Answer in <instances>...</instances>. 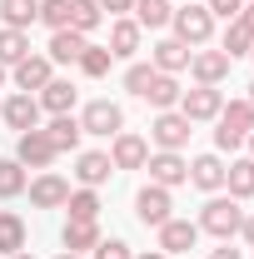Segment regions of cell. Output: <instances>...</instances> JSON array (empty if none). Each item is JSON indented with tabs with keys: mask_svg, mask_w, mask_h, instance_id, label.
I'll return each instance as SVG.
<instances>
[{
	"mask_svg": "<svg viewBox=\"0 0 254 259\" xmlns=\"http://www.w3.org/2000/svg\"><path fill=\"white\" fill-rule=\"evenodd\" d=\"M254 130V105L249 100H229L220 115H215V150L220 155H234Z\"/></svg>",
	"mask_w": 254,
	"mask_h": 259,
	"instance_id": "obj_1",
	"label": "cell"
},
{
	"mask_svg": "<svg viewBox=\"0 0 254 259\" xmlns=\"http://www.w3.org/2000/svg\"><path fill=\"white\" fill-rule=\"evenodd\" d=\"M199 234H215V239H234L239 234V225H244V204L239 199H229V194H209L204 199V209H199Z\"/></svg>",
	"mask_w": 254,
	"mask_h": 259,
	"instance_id": "obj_2",
	"label": "cell"
},
{
	"mask_svg": "<svg viewBox=\"0 0 254 259\" xmlns=\"http://www.w3.org/2000/svg\"><path fill=\"white\" fill-rule=\"evenodd\" d=\"M170 30H175V40H185L190 50H204V45L215 40V15L204 10V0H185V5L170 15Z\"/></svg>",
	"mask_w": 254,
	"mask_h": 259,
	"instance_id": "obj_3",
	"label": "cell"
},
{
	"mask_svg": "<svg viewBox=\"0 0 254 259\" xmlns=\"http://www.w3.org/2000/svg\"><path fill=\"white\" fill-rule=\"evenodd\" d=\"M80 130L95 135V140H115V135L125 130V110H120L115 100H90V105L80 110Z\"/></svg>",
	"mask_w": 254,
	"mask_h": 259,
	"instance_id": "obj_4",
	"label": "cell"
},
{
	"mask_svg": "<svg viewBox=\"0 0 254 259\" xmlns=\"http://www.w3.org/2000/svg\"><path fill=\"white\" fill-rule=\"evenodd\" d=\"M135 220L145 229H159L164 220H175V190H164V185H145V190L135 194Z\"/></svg>",
	"mask_w": 254,
	"mask_h": 259,
	"instance_id": "obj_5",
	"label": "cell"
},
{
	"mask_svg": "<svg viewBox=\"0 0 254 259\" xmlns=\"http://www.w3.org/2000/svg\"><path fill=\"white\" fill-rule=\"evenodd\" d=\"M175 110H180L190 125H209V120L224 110V90H220V85H194V90H185V95H180V105H175Z\"/></svg>",
	"mask_w": 254,
	"mask_h": 259,
	"instance_id": "obj_6",
	"label": "cell"
},
{
	"mask_svg": "<svg viewBox=\"0 0 254 259\" xmlns=\"http://www.w3.org/2000/svg\"><path fill=\"white\" fill-rule=\"evenodd\" d=\"M150 185H164V190H180V185H190V160L180 155V150H150Z\"/></svg>",
	"mask_w": 254,
	"mask_h": 259,
	"instance_id": "obj_7",
	"label": "cell"
},
{
	"mask_svg": "<svg viewBox=\"0 0 254 259\" xmlns=\"http://www.w3.org/2000/svg\"><path fill=\"white\" fill-rule=\"evenodd\" d=\"M190 135H194V125L180 110H159L155 120H150V145H155V150H185Z\"/></svg>",
	"mask_w": 254,
	"mask_h": 259,
	"instance_id": "obj_8",
	"label": "cell"
},
{
	"mask_svg": "<svg viewBox=\"0 0 254 259\" xmlns=\"http://www.w3.org/2000/svg\"><path fill=\"white\" fill-rule=\"evenodd\" d=\"M40 100L35 95H25V90H15L10 100H0V120L15 130V135H25V130H40Z\"/></svg>",
	"mask_w": 254,
	"mask_h": 259,
	"instance_id": "obj_9",
	"label": "cell"
},
{
	"mask_svg": "<svg viewBox=\"0 0 254 259\" xmlns=\"http://www.w3.org/2000/svg\"><path fill=\"white\" fill-rule=\"evenodd\" d=\"M145 160H150V140H145V135L120 130V135L110 140V164H115V169H145Z\"/></svg>",
	"mask_w": 254,
	"mask_h": 259,
	"instance_id": "obj_10",
	"label": "cell"
},
{
	"mask_svg": "<svg viewBox=\"0 0 254 259\" xmlns=\"http://www.w3.org/2000/svg\"><path fill=\"white\" fill-rule=\"evenodd\" d=\"M15 160L25 164V169H50V164H55V145H50L45 125H40V130H25V135L15 140Z\"/></svg>",
	"mask_w": 254,
	"mask_h": 259,
	"instance_id": "obj_11",
	"label": "cell"
},
{
	"mask_svg": "<svg viewBox=\"0 0 254 259\" xmlns=\"http://www.w3.org/2000/svg\"><path fill=\"white\" fill-rule=\"evenodd\" d=\"M25 190H30V204H35V209H65V199H70V180H60L55 169H40Z\"/></svg>",
	"mask_w": 254,
	"mask_h": 259,
	"instance_id": "obj_12",
	"label": "cell"
},
{
	"mask_svg": "<svg viewBox=\"0 0 254 259\" xmlns=\"http://www.w3.org/2000/svg\"><path fill=\"white\" fill-rule=\"evenodd\" d=\"M155 234H159L155 249H164L170 259H175V254H190L194 244H199V225H194V220H164Z\"/></svg>",
	"mask_w": 254,
	"mask_h": 259,
	"instance_id": "obj_13",
	"label": "cell"
},
{
	"mask_svg": "<svg viewBox=\"0 0 254 259\" xmlns=\"http://www.w3.org/2000/svg\"><path fill=\"white\" fill-rule=\"evenodd\" d=\"M10 80H15V90H45L50 80H55V65H50V55H25L20 65H10Z\"/></svg>",
	"mask_w": 254,
	"mask_h": 259,
	"instance_id": "obj_14",
	"label": "cell"
},
{
	"mask_svg": "<svg viewBox=\"0 0 254 259\" xmlns=\"http://www.w3.org/2000/svg\"><path fill=\"white\" fill-rule=\"evenodd\" d=\"M229 55L224 50H194L190 55V75H194V85H224L229 80Z\"/></svg>",
	"mask_w": 254,
	"mask_h": 259,
	"instance_id": "obj_15",
	"label": "cell"
},
{
	"mask_svg": "<svg viewBox=\"0 0 254 259\" xmlns=\"http://www.w3.org/2000/svg\"><path fill=\"white\" fill-rule=\"evenodd\" d=\"M190 185L204 194H220L224 190V155L220 150H209V155H194L190 160Z\"/></svg>",
	"mask_w": 254,
	"mask_h": 259,
	"instance_id": "obj_16",
	"label": "cell"
},
{
	"mask_svg": "<svg viewBox=\"0 0 254 259\" xmlns=\"http://www.w3.org/2000/svg\"><path fill=\"white\" fill-rule=\"evenodd\" d=\"M110 175H115V164H110V150H80V155H75V180H80L85 190H100Z\"/></svg>",
	"mask_w": 254,
	"mask_h": 259,
	"instance_id": "obj_17",
	"label": "cell"
},
{
	"mask_svg": "<svg viewBox=\"0 0 254 259\" xmlns=\"http://www.w3.org/2000/svg\"><path fill=\"white\" fill-rule=\"evenodd\" d=\"M190 45H185V40H175V35H164V40H159L155 50H150V65H155L159 75H180V70H190Z\"/></svg>",
	"mask_w": 254,
	"mask_h": 259,
	"instance_id": "obj_18",
	"label": "cell"
},
{
	"mask_svg": "<svg viewBox=\"0 0 254 259\" xmlns=\"http://www.w3.org/2000/svg\"><path fill=\"white\" fill-rule=\"evenodd\" d=\"M140 40H145V30H140L130 15H120V20H110V45H105V50H110L115 60H135V55H140Z\"/></svg>",
	"mask_w": 254,
	"mask_h": 259,
	"instance_id": "obj_19",
	"label": "cell"
},
{
	"mask_svg": "<svg viewBox=\"0 0 254 259\" xmlns=\"http://www.w3.org/2000/svg\"><path fill=\"white\" fill-rule=\"evenodd\" d=\"M100 239V220H65V229H60V244L70 249V254H90Z\"/></svg>",
	"mask_w": 254,
	"mask_h": 259,
	"instance_id": "obj_20",
	"label": "cell"
},
{
	"mask_svg": "<svg viewBox=\"0 0 254 259\" xmlns=\"http://www.w3.org/2000/svg\"><path fill=\"white\" fill-rule=\"evenodd\" d=\"M35 100H40V110H45V115H75V100H80V90H75L70 80H60V75H55L45 90H35Z\"/></svg>",
	"mask_w": 254,
	"mask_h": 259,
	"instance_id": "obj_21",
	"label": "cell"
},
{
	"mask_svg": "<svg viewBox=\"0 0 254 259\" xmlns=\"http://www.w3.org/2000/svg\"><path fill=\"white\" fill-rule=\"evenodd\" d=\"M224 190H229V199H254V160L249 155H234V160L224 164Z\"/></svg>",
	"mask_w": 254,
	"mask_h": 259,
	"instance_id": "obj_22",
	"label": "cell"
},
{
	"mask_svg": "<svg viewBox=\"0 0 254 259\" xmlns=\"http://www.w3.org/2000/svg\"><path fill=\"white\" fill-rule=\"evenodd\" d=\"M45 135H50L55 155H65V150H80V140H85V130H80V115H50Z\"/></svg>",
	"mask_w": 254,
	"mask_h": 259,
	"instance_id": "obj_23",
	"label": "cell"
},
{
	"mask_svg": "<svg viewBox=\"0 0 254 259\" xmlns=\"http://www.w3.org/2000/svg\"><path fill=\"white\" fill-rule=\"evenodd\" d=\"M85 45H90V40H85L80 30H50V45H45V55H50V65H75Z\"/></svg>",
	"mask_w": 254,
	"mask_h": 259,
	"instance_id": "obj_24",
	"label": "cell"
},
{
	"mask_svg": "<svg viewBox=\"0 0 254 259\" xmlns=\"http://www.w3.org/2000/svg\"><path fill=\"white\" fill-rule=\"evenodd\" d=\"M25 239H30V229H25V220H20L15 209H0V259L20 254V249H25Z\"/></svg>",
	"mask_w": 254,
	"mask_h": 259,
	"instance_id": "obj_25",
	"label": "cell"
},
{
	"mask_svg": "<svg viewBox=\"0 0 254 259\" xmlns=\"http://www.w3.org/2000/svg\"><path fill=\"white\" fill-rule=\"evenodd\" d=\"M170 15H175V5H170V0H135V10H130V20H135L140 30H164V25H170Z\"/></svg>",
	"mask_w": 254,
	"mask_h": 259,
	"instance_id": "obj_26",
	"label": "cell"
},
{
	"mask_svg": "<svg viewBox=\"0 0 254 259\" xmlns=\"http://www.w3.org/2000/svg\"><path fill=\"white\" fill-rule=\"evenodd\" d=\"M35 20H40V0H0V25L30 30Z\"/></svg>",
	"mask_w": 254,
	"mask_h": 259,
	"instance_id": "obj_27",
	"label": "cell"
},
{
	"mask_svg": "<svg viewBox=\"0 0 254 259\" xmlns=\"http://www.w3.org/2000/svg\"><path fill=\"white\" fill-rule=\"evenodd\" d=\"M180 95H185V90H180V75H155V80H150V90H145V100H150L155 110H175Z\"/></svg>",
	"mask_w": 254,
	"mask_h": 259,
	"instance_id": "obj_28",
	"label": "cell"
},
{
	"mask_svg": "<svg viewBox=\"0 0 254 259\" xmlns=\"http://www.w3.org/2000/svg\"><path fill=\"white\" fill-rule=\"evenodd\" d=\"M100 20H105L100 0H70V30H80L90 40V30H100Z\"/></svg>",
	"mask_w": 254,
	"mask_h": 259,
	"instance_id": "obj_29",
	"label": "cell"
},
{
	"mask_svg": "<svg viewBox=\"0 0 254 259\" xmlns=\"http://www.w3.org/2000/svg\"><path fill=\"white\" fill-rule=\"evenodd\" d=\"M30 55V35L25 30H10V25H0V65L10 70V65H20Z\"/></svg>",
	"mask_w": 254,
	"mask_h": 259,
	"instance_id": "obj_30",
	"label": "cell"
},
{
	"mask_svg": "<svg viewBox=\"0 0 254 259\" xmlns=\"http://www.w3.org/2000/svg\"><path fill=\"white\" fill-rule=\"evenodd\" d=\"M25 185H30V175H25V164L15 160H0V199H20L25 194Z\"/></svg>",
	"mask_w": 254,
	"mask_h": 259,
	"instance_id": "obj_31",
	"label": "cell"
},
{
	"mask_svg": "<svg viewBox=\"0 0 254 259\" xmlns=\"http://www.w3.org/2000/svg\"><path fill=\"white\" fill-rule=\"evenodd\" d=\"M110 65H115V55H110L105 45H85V50H80V60H75V70H80V75H90V80H105V75H110Z\"/></svg>",
	"mask_w": 254,
	"mask_h": 259,
	"instance_id": "obj_32",
	"label": "cell"
},
{
	"mask_svg": "<svg viewBox=\"0 0 254 259\" xmlns=\"http://www.w3.org/2000/svg\"><path fill=\"white\" fill-rule=\"evenodd\" d=\"M100 209H105V204H100V194L85 190V185H80V190H70V199H65V214H70V220H100Z\"/></svg>",
	"mask_w": 254,
	"mask_h": 259,
	"instance_id": "obj_33",
	"label": "cell"
},
{
	"mask_svg": "<svg viewBox=\"0 0 254 259\" xmlns=\"http://www.w3.org/2000/svg\"><path fill=\"white\" fill-rule=\"evenodd\" d=\"M220 50L229 55V60L249 55V50H254V35H249V25H244V20H229V30H224V40H220Z\"/></svg>",
	"mask_w": 254,
	"mask_h": 259,
	"instance_id": "obj_34",
	"label": "cell"
},
{
	"mask_svg": "<svg viewBox=\"0 0 254 259\" xmlns=\"http://www.w3.org/2000/svg\"><path fill=\"white\" fill-rule=\"evenodd\" d=\"M155 75H159L155 65H145V60H130V65H125V80H120V85H125V90H130L135 100H145V90H150V80H155Z\"/></svg>",
	"mask_w": 254,
	"mask_h": 259,
	"instance_id": "obj_35",
	"label": "cell"
},
{
	"mask_svg": "<svg viewBox=\"0 0 254 259\" xmlns=\"http://www.w3.org/2000/svg\"><path fill=\"white\" fill-rule=\"evenodd\" d=\"M40 25L70 30V0H40Z\"/></svg>",
	"mask_w": 254,
	"mask_h": 259,
	"instance_id": "obj_36",
	"label": "cell"
},
{
	"mask_svg": "<svg viewBox=\"0 0 254 259\" xmlns=\"http://www.w3.org/2000/svg\"><path fill=\"white\" fill-rule=\"evenodd\" d=\"M90 259H135V249H130L125 239H115V234H110V239H100L95 249H90Z\"/></svg>",
	"mask_w": 254,
	"mask_h": 259,
	"instance_id": "obj_37",
	"label": "cell"
},
{
	"mask_svg": "<svg viewBox=\"0 0 254 259\" xmlns=\"http://www.w3.org/2000/svg\"><path fill=\"white\" fill-rule=\"evenodd\" d=\"M204 10H209L215 20H239V10H244V0H204Z\"/></svg>",
	"mask_w": 254,
	"mask_h": 259,
	"instance_id": "obj_38",
	"label": "cell"
},
{
	"mask_svg": "<svg viewBox=\"0 0 254 259\" xmlns=\"http://www.w3.org/2000/svg\"><path fill=\"white\" fill-rule=\"evenodd\" d=\"M100 10H110V20H120V15L135 10V0H100Z\"/></svg>",
	"mask_w": 254,
	"mask_h": 259,
	"instance_id": "obj_39",
	"label": "cell"
},
{
	"mask_svg": "<svg viewBox=\"0 0 254 259\" xmlns=\"http://www.w3.org/2000/svg\"><path fill=\"white\" fill-rule=\"evenodd\" d=\"M239 239L254 249V209H244V225H239Z\"/></svg>",
	"mask_w": 254,
	"mask_h": 259,
	"instance_id": "obj_40",
	"label": "cell"
},
{
	"mask_svg": "<svg viewBox=\"0 0 254 259\" xmlns=\"http://www.w3.org/2000/svg\"><path fill=\"white\" fill-rule=\"evenodd\" d=\"M209 259H244V254H239L229 239H220V249H209Z\"/></svg>",
	"mask_w": 254,
	"mask_h": 259,
	"instance_id": "obj_41",
	"label": "cell"
},
{
	"mask_svg": "<svg viewBox=\"0 0 254 259\" xmlns=\"http://www.w3.org/2000/svg\"><path fill=\"white\" fill-rule=\"evenodd\" d=\"M239 20L249 25V35H254V0H244V10H239Z\"/></svg>",
	"mask_w": 254,
	"mask_h": 259,
	"instance_id": "obj_42",
	"label": "cell"
},
{
	"mask_svg": "<svg viewBox=\"0 0 254 259\" xmlns=\"http://www.w3.org/2000/svg\"><path fill=\"white\" fill-rule=\"evenodd\" d=\"M135 259H170V254H164V249H140Z\"/></svg>",
	"mask_w": 254,
	"mask_h": 259,
	"instance_id": "obj_43",
	"label": "cell"
},
{
	"mask_svg": "<svg viewBox=\"0 0 254 259\" xmlns=\"http://www.w3.org/2000/svg\"><path fill=\"white\" fill-rule=\"evenodd\" d=\"M244 150H249V160H254V130H249V140H244Z\"/></svg>",
	"mask_w": 254,
	"mask_h": 259,
	"instance_id": "obj_44",
	"label": "cell"
},
{
	"mask_svg": "<svg viewBox=\"0 0 254 259\" xmlns=\"http://www.w3.org/2000/svg\"><path fill=\"white\" fill-rule=\"evenodd\" d=\"M55 259H85V254H70V249H60V254H55Z\"/></svg>",
	"mask_w": 254,
	"mask_h": 259,
	"instance_id": "obj_45",
	"label": "cell"
},
{
	"mask_svg": "<svg viewBox=\"0 0 254 259\" xmlns=\"http://www.w3.org/2000/svg\"><path fill=\"white\" fill-rule=\"evenodd\" d=\"M10 259H35V254H30V249H20V254H10Z\"/></svg>",
	"mask_w": 254,
	"mask_h": 259,
	"instance_id": "obj_46",
	"label": "cell"
},
{
	"mask_svg": "<svg viewBox=\"0 0 254 259\" xmlns=\"http://www.w3.org/2000/svg\"><path fill=\"white\" fill-rule=\"evenodd\" d=\"M5 80H10V70H5V65H0V85H5Z\"/></svg>",
	"mask_w": 254,
	"mask_h": 259,
	"instance_id": "obj_47",
	"label": "cell"
},
{
	"mask_svg": "<svg viewBox=\"0 0 254 259\" xmlns=\"http://www.w3.org/2000/svg\"><path fill=\"white\" fill-rule=\"evenodd\" d=\"M244 100H249V105H254V85H249V95H244Z\"/></svg>",
	"mask_w": 254,
	"mask_h": 259,
	"instance_id": "obj_48",
	"label": "cell"
},
{
	"mask_svg": "<svg viewBox=\"0 0 254 259\" xmlns=\"http://www.w3.org/2000/svg\"><path fill=\"white\" fill-rule=\"evenodd\" d=\"M249 60H254V50H249Z\"/></svg>",
	"mask_w": 254,
	"mask_h": 259,
	"instance_id": "obj_49",
	"label": "cell"
}]
</instances>
